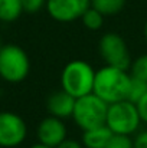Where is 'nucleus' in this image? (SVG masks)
<instances>
[{
  "mask_svg": "<svg viewBox=\"0 0 147 148\" xmlns=\"http://www.w3.org/2000/svg\"><path fill=\"white\" fill-rule=\"evenodd\" d=\"M98 53L107 66L128 71L131 55L124 38L115 32H107L98 40Z\"/></svg>",
  "mask_w": 147,
  "mask_h": 148,
  "instance_id": "423d86ee",
  "label": "nucleus"
},
{
  "mask_svg": "<svg viewBox=\"0 0 147 148\" xmlns=\"http://www.w3.org/2000/svg\"><path fill=\"white\" fill-rule=\"evenodd\" d=\"M126 6V0H91V7L98 10L104 17L118 14Z\"/></svg>",
  "mask_w": 147,
  "mask_h": 148,
  "instance_id": "ddd939ff",
  "label": "nucleus"
},
{
  "mask_svg": "<svg viewBox=\"0 0 147 148\" xmlns=\"http://www.w3.org/2000/svg\"><path fill=\"white\" fill-rule=\"evenodd\" d=\"M128 72L133 78H137V79L147 82V53H143L131 60Z\"/></svg>",
  "mask_w": 147,
  "mask_h": 148,
  "instance_id": "dca6fc26",
  "label": "nucleus"
},
{
  "mask_svg": "<svg viewBox=\"0 0 147 148\" xmlns=\"http://www.w3.org/2000/svg\"><path fill=\"white\" fill-rule=\"evenodd\" d=\"M81 22L88 30H99L104 25V16L98 10H95L94 7H90L82 14Z\"/></svg>",
  "mask_w": 147,
  "mask_h": 148,
  "instance_id": "4468645a",
  "label": "nucleus"
},
{
  "mask_svg": "<svg viewBox=\"0 0 147 148\" xmlns=\"http://www.w3.org/2000/svg\"><path fill=\"white\" fill-rule=\"evenodd\" d=\"M23 13L20 0H0V22L12 23Z\"/></svg>",
  "mask_w": 147,
  "mask_h": 148,
  "instance_id": "f8f14e48",
  "label": "nucleus"
},
{
  "mask_svg": "<svg viewBox=\"0 0 147 148\" xmlns=\"http://www.w3.org/2000/svg\"><path fill=\"white\" fill-rule=\"evenodd\" d=\"M111 135L112 132L110 131V128L107 125H102V127H97L92 130L82 131L81 143L84 148H104Z\"/></svg>",
  "mask_w": 147,
  "mask_h": 148,
  "instance_id": "9b49d317",
  "label": "nucleus"
},
{
  "mask_svg": "<svg viewBox=\"0 0 147 148\" xmlns=\"http://www.w3.org/2000/svg\"><path fill=\"white\" fill-rule=\"evenodd\" d=\"M28 137L25 119L12 111H0V148H16Z\"/></svg>",
  "mask_w": 147,
  "mask_h": 148,
  "instance_id": "0eeeda50",
  "label": "nucleus"
},
{
  "mask_svg": "<svg viewBox=\"0 0 147 148\" xmlns=\"http://www.w3.org/2000/svg\"><path fill=\"white\" fill-rule=\"evenodd\" d=\"M3 46V42H1V38H0V48Z\"/></svg>",
  "mask_w": 147,
  "mask_h": 148,
  "instance_id": "b1692460",
  "label": "nucleus"
},
{
  "mask_svg": "<svg viewBox=\"0 0 147 148\" xmlns=\"http://www.w3.org/2000/svg\"><path fill=\"white\" fill-rule=\"evenodd\" d=\"M105 125L112 134L133 135L141 125V118L136 103L124 99L108 105Z\"/></svg>",
  "mask_w": 147,
  "mask_h": 148,
  "instance_id": "39448f33",
  "label": "nucleus"
},
{
  "mask_svg": "<svg viewBox=\"0 0 147 148\" xmlns=\"http://www.w3.org/2000/svg\"><path fill=\"white\" fill-rule=\"evenodd\" d=\"M108 103L97 97L94 92L79 97L75 101L72 119L82 131L105 125Z\"/></svg>",
  "mask_w": 147,
  "mask_h": 148,
  "instance_id": "20e7f679",
  "label": "nucleus"
},
{
  "mask_svg": "<svg viewBox=\"0 0 147 148\" xmlns=\"http://www.w3.org/2000/svg\"><path fill=\"white\" fill-rule=\"evenodd\" d=\"M56 148H84V145H82V143H79V141H77V140L66 138V140H63Z\"/></svg>",
  "mask_w": 147,
  "mask_h": 148,
  "instance_id": "412c9836",
  "label": "nucleus"
},
{
  "mask_svg": "<svg viewBox=\"0 0 147 148\" xmlns=\"http://www.w3.org/2000/svg\"><path fill=\"white\" fill-rule=\"evenodd\" d=\"M36 137H38V143L56 148L63 140L68 138V128L63 119L49 115L38 124Z\"/></svg>",
  "mask_w": 147,
  "mask_h": 148,
  "instance_id": "1a4fd4ad",
  "label": "nucleus"
},
{
  "mask_svg": "<svg viewBox=\"0 0 147 148\" xmlns=\"http://www.w3.org/2000/svg\"><path fill=\"white\" fill-rule=\"evenodd\" d=\"M137 109H139V114H140V118H141V122L147 124V94L140 99L137 103H136Z\"/></svg>",
  "mask_w": 147,
  "mask_h": 148,
  "instance_id": "6ab92c4d",
  "label": "nucleus"
},
{
  "mask_svg": "<svg viewBox=\"0 0 147 148\" xmlns=\"http://www.w3.org/2000/svg\"><path fill=\"white\" fill-rule=\"evenodd\" d=\"M91 7V0H46L48 14L59 23H72L82 17L87 9Z\"/></svg>",
  "mask_w": 147,
  "mask_h": 148,
  "instance_id": "6e6552de",
  "label": "nucleus"
},
{
  "mask_svg": "<svg viewBox=\"0 0 147 148\" xmlns=\"http://www.w3.org/2000/svg\"><path fill=\"white\" fill-rule=\"evenodd\" d=\"M134 148H147V130L137 132V135L133 138Z\"/></svg>",
  "mask_w": 147,
  "mask_h": 148,
  "instance_id": "aec40b11",
  "label": "nucleus"
},
{
  "mask_svg": "<svg viewBox=\"0 0 147 148\" xmlns=\"http://www.w3.org/2000/svg\"><path fill=\"white\" fill-rule=\"evenodd\" d=\"M30 72V59L23 48L7 43L0 48V78L9 84L23 82Z\"/></svg>",
  "mask_w": 147,
  "mask_h": 148,
  "instance_id": "7ed1b4c3",
  "label": "nucleus"
},
{
  "mask_svg": "<svg viewBox=\"0 0 147 148\" xmlns=\"http://www.w3.org/2000/svg\"><path fill=\"white\" fill-rule=\"evenodd\" d=\"M131 75L126 69L114 68V66H102L95 71L94 89L92 92L105 101L108 105L127 99L128 86H130Z\"/></svg>",
  "mask_w": 147,
  "mask_h": 148,
  "instance_id": "f257e3e1",
  "label": "nucleus"
},
{
  "mask_svg": "<svg viewBox=\"0 0 147 148\" xmlns=\"http://www.w3.org/2000/svg\"><path fill=\"white\" fill-rule=\"evenodd\" d=\"M20 3L26 13H38L46 6V0H20Z\"/></svg>",
  "mask_w": 147,
  "mask_h": 148,
  "instance_id": "a211bd4d",
  "label": "nucleus"
},
{
  "mask_svg": "<svg viewBox=\"0 0 147 148\" xmlns=\"http://www.w3.org/2000/svg\"><path fill=\"white\" fill-rule=\"evenodd\" d=\"M104 148H134V143L130 135L112 134Z\"/></svg>",
  "mask_w": 147,
  "mask_h": 148,
  "instance_id": "f3484780",
  "label": "nucleus"
},
{
  "mask_svg": "<svg viewBox=\"0 0 147 148\" xmlns=\"http://www.w3.org/2000/svg\"><path fill=\"white\" fill-rule=\"evenodd\" d=\"M144 39H146V43H147V22L144 25Z\"/></svg>",
  "mask_w": 147,
  "mask_h": 148,
  "instance_id": "5701e85b",
  "label": "nucleus"
},
{
  "mask_svg": "<svg viewBox=\"0 0 147 148\" xmlns=\"http://www.w3.org/2000/svg\"><path fill=\"white\" fill-rule=\"evenodd\" d=\"M75 101L72 95H69L68 92H65L63 89L55 91L52 92L46 99V109H48L49 115L65 119V118H71L72 112H74V106H75Z\"/></svg>",
  "mask_w": 147,
  "mask_h": 148,
  "instance_id": "9d476101",
  "label": "nucleus"
},
{
  "mask_svg": "<svg viewBox=\"0 0 147 148\" xmlns=\"http://www.w3.org/2000/svg\"><path fill=\"white\" fill-rule=\"evenodd\" d=\"M95 79V69L91 63L75 59L68 62L61 72V89L79 98L88 94H92Z\"/></svg>",
  "mask_w": 147,
  "mask_h": 148,
  "instance_id": "f03ea898",
  "label": "nucleus"
},
{
  "mask_svg": "<svg viewBox=\"0 0 147 148\" xmlns=\"http://www.w3.org/2000/svg\"><path fill=\"white\" fill-rule=\"evenodd\" d=\"M29 148H52V147H48V145H43V144L38 143V144H35V145H32V147H29Z\"/></svg>",
  "mask_w": 147,
  "mask_h": 148,
  "instance_id": "4be33fe9",
  "label": "nucleus"
},
{
  "mask_svg": "<svg viewBox=\"0 0 147 148\" xmlns=\"http://www.w3.org/2000/svg\"><path fill=\"white\" fill-rule=\"evenodd\" d=\"M146 94H147L146 81H141V79H137V78L131 76L130 86H128V94H127V101H130L133 103H137Z\"/></svg>",
  "mask_w": 147,
  "mask_h": 148,
  "instance_id": "2eb2a0df",
  "label": "nucleus"
}]
</instances>
